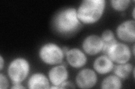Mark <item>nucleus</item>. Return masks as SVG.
I'll list each match as a JSON object with an SVG mask.
<instances>
[{"label": "nucleus", "mask_w": 135, "mask_h": 89, "mask_svg": "<svg viewBox=\"0 0 135 89\" xmlns=\"http://www.w3.org/2000/svg\"><path fill=\"white\" fill-rule=\"evenodd\" d=\"M67 63L74 69H82L88 61L87 55L83 50L74 48L69 49L65 54Z\"/></svg>", "instance_id": "nucleus-10"}, {"label": "nucleus", "mask_w": 135, "mask_h": 89, "mask_svg": "<svg viewBox=\"0 0 135 89\" xmlns=\"http://www.w3.org/2000/svg\"><path fill=\"white\" fill-rule=\"evenodd\" d=\"M11 88L22 89V88H26V87L24 86L22 84H12V86L11 87Z\"/></svg>", "instance_id": "nucleus-19"}, {"label": "nucleus", "mask_w": 135, "mask_h": 89, "mask_svg": "<svg viewBox=\"0 0 135 89\" xmlns=\"http://www.w3.org/2000/svg\"><path fill=\"white\" fill-rule=\"evenodd\" d=\"M131 1L129 0H111L110 5L114 10L118 12H123L128 8Z\"/></svg>", "instance_id": "nucleus-15"}, {"label": "nucleus", "mask_w": 135, "mask_h": 89, "mask_svg": "<svg viewBox=\"0 0 135 89\" xmlns=\"http://www.w3.org/2000/svg\"><path fill=\"white\" fill-rule=\"evenodd\" d=\"M4 66H5V60L2 55L0 56V70L2 71L3 69Z\"/></svg>", "instance_id": "nucleus-20"}, {"label": "nucleus", "mask_w": 135, "mask_h": 89, "mask_svg": "<svg viewBox=\"0 0 135 89\" xmlns=\"http://www.w3.org/2000/svg\"><path fill=\"white\" fill-rule=\"evenodd\" d=\"M117 64L128 62L132 57V51L123 42H115L105 54Z\"/></svg>", "instance_id": "nucleus-5"}, {"label": "nucleus", "mask_w": 135, "mask_h": 89, "mask_svg": "<svg viewBox=\"0 0 135 89\" xmlns=\"http://www.w3.org/2000/svg\"><path fill=\"white\" fill-rule=\"evenodd\" d=\"M38 56L45 64L55 66L62 63L65 55L60 46L54 42H47L39 49Z\"/></svg>", "instance_id": "nucleus-4"}, {"label": "nucleus", "mask_w": 135, "mask_h": 89, "mask_svg": "<svg viewBox=\"0 0 135 89\" xmlns=\"http://www.w3.org/2000/svg\"><path fill=\"white\" fill-rule=\"evenodd\" d=\"M100 37L104 42V44L110 43V42H112L117 40L114 32L111 29H108L104 30L101 33V36Z\"/></svg>", "instance_id": "nucleus-16"}, {"label": "nucleus", "mask_w": 135, "mask_h": 89, "mask_svg": "<svg viewBox=\"0 0 135 89\" xmlns=\"http://www.w3.org/2000/svg\"><path fill=\"white\" fill-rule=\"evenodd\" d=\"M28 88L29 89L50 88V82L48 76L43 73H35L29 78L27 82Z\"/></svg>", "instance_id": "nucleus-12"}, {"label": "nucleus", "mask_w": 135, "mask_h": 89, "mask_svg": "<svg viewBox=\"0 0 135 89\" xmlns=\"http://www.w3.org/2000/svg\"><path fill=\"white\" fill-rule=\"evenodd\" d=\"M134 69V67L131 63L127 62L114 65L113 71L115 75L121 80H124L131 75Z\"/></svg>", "instance_id": "nucleus-13"}, {"label": "nucleus", "mask_w": 135, "mask_h": 89, "mask_svg": "<svg viewBox=\"0 0 135 89\" xmlns=\"http://www.w3.org/2000/svg\"><path fill=\"white\" fill-rule=\"evenodd\" d=\"M122 85V80L113 74L104 78L101 82L100 87L102 89H120Z\"/></svg>", "instance_id": "nucleus-14"}, {"label": "nucleus", "mask_w": 135, "mask_h": 89, "mask_svg": "<svg viewBox=\"0 0 135 89\" xmlns=\"http://www.w3.org/2000/svg\"><path fill=\"white\" fill-rule=\"evenodd\" d=\"M104 42L100 36L91 34L86 36L82 43V48L86 55L95 56L103 52Z\"/></svg>", "instance_id": "nucleus-8"}, {"label": "nucleus", "mask_w": 135, "mask_h": 89, "mask_svg": "<svg viewBox=\"0 0 135 89\" xmlns=\"http://www.w3.org/2000/svg\"><path fill=\"white\" fill-rule=\"evenodd\" d=\"M98 77L94 69L83 68L80 70L75 77V84L78 87L88 89L94 87L98 83Z\"/></svg>", "instance_id": "nucleus-6"}, {"label": "nucleus", "mask_w": 135, "mask_h": 89, "mask_svg": "<svg viewBox=\"0 0 135 89\" xmlns=\"http://www.w3.org/2000/svg\"><path fill=\"white\" fill-rule=\"evenodd\" d=\"M62 50H63V52H64L65 55V54L68 52V51L69 50V48H68V47H66V46H64V47L62 48Z\"/></svg>", "instance_id": "nucleus-21"}, {"label": "nucleus", "mask_w": 135, "mask_h": 89, "mask_svg": "<svg viewBox=\"0 0 135 89\" xmlns=\"http://www.w3.org/2000/svg\"><path fill=\"white\" fill-rule=\"evenodd\" d=\"M134 10H135V8L134 7L133 8V10H132V18H133V20H134Z\"/></svg>", "instance_id": "nucleus-22"}, {"label": "nucleus", "mask_w": 135, "mask_h": 89, "mask_svg": "<svg viewBox=\"0 0 135 89\" xmlns=\"http://www.w3.org/2000/svg\"><path fill=\"white\" fill-rule=\"evenodd\" d=\"M77 9L66 7L59 11L55 15L53 20L54 29L59 35L70 36L78 31L81 26Z\"/></svg>", "instance_id": "nucleus-1"}, {"label": "nucleus", "mask_w": 135, "mask_h": 89, "mask_svg": "<svg viewBox=\"0 0 135 89\" xmlns=\"http://www.w3.org/2000/svg\"><path fill=\"white\" fill-rule=\"evenodd\" d=\"M31 65L26 58L18 57L13 59L7 69V75L12 84H22L30 73Z\"/></svg>", "instance_id": "nucleus-3"}, {"label": "nucleus", "mask_w": 135, "mask_h": 89, "mask_svg": "<svg viewBox=\"0 0 135 89\" xmlns=\"http://www.w3.org/2000/svg\"><path fill=\"white\" fill-rule=\"evenodd\" d=\"M69 71L64 63L54 66L48 73V78L52 85L60 87L61 85L67 81L69 78Z\"/></svg>", "instance_id": "nucleus-9"}, {"label": "nucleus", "mask_w": 135, "mask_h": 89, "mask_svg": "<svg viewBox=\"0 0 135 89\" xmlns=\"http://www.w3.org/2000/svg\"><path fill=\"white\" fill-rule=\"evenodd\" d=\"M118 39L125 43H133L135 41V21L127 20L119 23L116 28Z\"/></svg>", "instance_id": "nucleus-7"}, {"label": "nucleus", "mask_w": 135, "mask_h": 89, "mask_svg": "<svg viewBox=\"0 0 135 89\" xmlns=\"http://www.w3.org/2000/svg\"><path fill=\"white\" fill-rule=\"evenodd\" d=\"M114 63L107 55H100L93 62V68L97 74L107 75L113 71Z\"/></svg>", "instance_id": "nucleus-11"}, {"label": "nucleus", "mask_w": 135, "mask_h": 89, "mask_svg": "<svg viewBox=\"0 0 135 89\" xmlns=\"http://www.w3.org/2000/svg\"><path fill=\"white\" fill-rule=\"evenodd\" d=\"M106 6L105 0H83L77 9L78 17L82 23L95 24L103 17Z\"/></svg>", "instance_id": "nucleus-2"}, {"label": "nucleus", "mask_w": 135, "mask_h": 89, "mask_svg": "<svg viewBox=\"0 0 135 89\" xmlns=\"http://www.w3.org/2000/svg\"><path fill=\"white\" fill-rule=\"evenodd\" d=\"M132 55L134 56V45H133V48H132Z\"/></svg>", "instance_id": "nucleus-23"}, {"label": "nucleus", "mask_w": 135, "mask_h": 89, "mask_svg": "<svg viewBox=\"0 0 135 89\" xmlns=\"http://www.w3.org/2000/svg\"><path fill=\"white\" fill-rule=\"evenodd\" d=\"M9 87V81L7 78L2 73L0 74V88L6 89Z\"/></svg>", "instance_id": "nucleus-17"}, {"label": "nucleus", "mask_w": 135, "mask_h": 89, "mask_svg": "<svg viewBox=\"0 0 135 89\" xmlns=\"http://www.w3.org/2000/svg\"><path fill=\"white\" fill-rule=\"evenodd\" d=\"M75 88L74 85L70 81H66L63 82L60 86V88Z\"/></svg>", "instance_id": "nucleus-18"}]
</instances>
